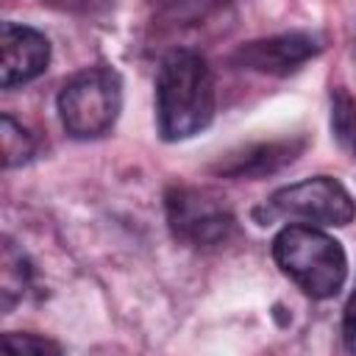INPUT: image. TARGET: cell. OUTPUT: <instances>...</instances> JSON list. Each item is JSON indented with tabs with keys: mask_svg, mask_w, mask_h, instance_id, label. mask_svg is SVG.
Wrapping results in <instances>:
<instances>
[{
	"mask_svg": "<svg viewBox=\"0 0 356 356\" xmlns=\"http://www.w3.org/2000/svg\"><path fill=\"white\" fill-rule=\"evenodd\" d=\"M273 256L278 267L312 298L337 295L348 275L342 245L309 222L286 225L273 242Z\"/></svg>",
	"mask_w": 356,
	"mask_h": 356,
	"instance_id": "obj_2",
	"label": "cell"
},
{
	"mask_svg": "<svg viewBox=\"0 0 356 356\" xmlns=\"http://www.w3.org/2000/svg\"><path fill=\"white\" fill-rule=\"evenodd\" d=\"M342 342L350 353H356V289L345 306V317H342Z\"/></svg>",
	"mask_w": 356,
	"mask_h": 356,
	"instance_id": "obj_13",
	"label": "cell"
},
{
	"mask_svg": "<svg viewBox=\"0 0 356 356\" xmlns=\"http://www.w3.org/2000/svg\"><path fill=\"white\" fill-rule=\"evenodd\" d=\"M0 136H3V164L6 167L25 164L33 156V139H31V134L22 125H17L8 114H3Z\"/></svg>",
	"mask_w": 356,
	"mask_h": 356,
	"instance_id": "obj_11",
	"label": "cell"
},
{
	"mask_svg": "<svg viewBox=\"0 0 356 356\" xmlns=\"http://www.w3.org/2000/svg\"><path fill=\"white\" fill-rule=\"evenodd\" d=\"M122 106L120 75L108 67H89L72 75L58 95V117L70 136L97 139L111 131Z\"/></svg>",
	"mask_w": 356,
	"mask_h": 356,
	"instance_id": "obj_3",
	"label": "cell"
},
{
	"mask_svg": "<svg viewBox=\"0 0 356 356\" xmlns=\"http://www.w3.org/2000/svg\"><path fill=\"white\" fill-rule=\"evenodd\" d=\"M3 345L11 350V353H44V350H58V345L47 342V339H39V337H31V334H6L3 337Z\"/></svg>",
	"mask_w": 356,
	"mask_h": 356,
	"instance_id": "obj_12",
	"label": "cell"
},
{
	"mask_svg": "<svg viewBox=\"0 0 356 356\" xmlns=\"http://www.w3.org/2000/svg\"><path fill=\"white\" fill-rule=\"evenodd\" d=\"M214 117V78L203 56L172 50L156 81V120L167 142L200 134Z\"/></svg>",
	"mask_w": 356,
	"mask_h": 356,
	"instance_id": "obj_1",
	"label": "cell"
},
{
	"mask_svg": "<svg viewBox=\"0 0 356 356\" xmlns=\"http://www.w3.org/2000/svg\"><path fill=\"white\" fill-rule=\"evenodd\" d=\"M270 211L309 225H348L356 217V203L337 178L317 175L278 189L270 200Z\"/></svg>",
	"mask_w": 356,
	"mask_h": 356,
	"instance_id": "obj_5",
	"label": "cell"
},
{
	"mask_svg": "<svg viewBox=\"0 0 356 356\" xmlns=\"http://www.w3.org/2000/svg\"><path fill=\"white\" fill-rule=\"evenodd\" d=\"M317 42L306 33H284L261 42H250L236 53V61L256 72L286 75L317 53Z\"/></svg>",
	"mask_w": 356,
	"mask_h": 356,
	"instance_id": "obj_7",
	"label": "cell"
},
{
	"mask_svg": "<svg viewBox=\"0 0 356 356\" xmlns=\"http://www.w3.org/2000/svg\"><path fill=\"white\" fill-rule=\"evenodd\" d=\"M300 150V142H270V145H259L245 150L242 156H231V161L225 167H220L228 175H264L273 172L278 167H284L286 161L295 159V153Z\"/></svg>",
	"mask_w": 356,
	"mask_h": 356,
	"instance_id": "obj_8",
	"label": "cell"
},
{
	"mask_svg": "<svg viewBox=\"0 0 356 356\" xmlns=\"http://www.w3.org/2000/svg\"><path fill=\"white\" fill-rule=\"evenodd\" d=\"M31 281V267L25 261V256L14 248V242H3V253H0V298H3V312H8L25 292Z\"/></svg>",
	"mask_w": 356,
	"mask_h": 356,
	"instance_id": "obj_9",
	"label": "cell"
},
{
	"mask_svg": "<svg viewBox=\"0 0 356 356\" xmlns=\"http://www.w3.org/2000/svg\"><path fill=\"white\" fill-rule=\"evenodd\" d=\"M167 222L172 234L192 248L222 245L234 231V214L211 189L175 186L167 195Z\"/></svg>",
	"mask_w": 356,
	"mask_h": 356,
	"instance_id": "obj_4",
	"label": "cell"
},
{
	"mask_svg": "<svg viewBox=\"0 0 356 356\" xmlns=\"http://www.w3.org/2000/svg\"><path fill=\"white\" fill-rule=\"evenodd\" d=\"M50 61L47 39L17 22H3L0 28V83L3 89L22 86L44 72Z\"/></svg>",
	"mask_w": 356,
	"mask_h": 356,
	"instance_id": "obj_6",
	"label": "cell"
},
{
	"mask_svg": "<svg viewBox=\"0 0 356 356\" xmlns=\"http://www.w3.org/2000/svg\"><path fill=\"white\" fill-rule=\"evenodd\" d=\"M331 131L342 150L356 153V100L342 89L331 95Z\"/></svg>",
	"mask_w": 356,
	"mask_h": 356,
	"instance_id": "obj_10",
	"label": "cell"
}]
</instances>
